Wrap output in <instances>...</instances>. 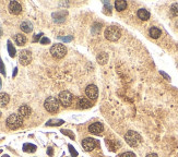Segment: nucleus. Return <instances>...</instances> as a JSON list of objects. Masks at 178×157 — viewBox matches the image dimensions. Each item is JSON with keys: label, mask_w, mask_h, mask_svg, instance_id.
I'll return each instance as SVG.
<instances>
[{"label": "nucleus", "mask_w": 178, "mask_h": 157, "mask_svg": "<svg viewBox=\"0 0 178 157\" xmlns=\"http://www.w3.org/2000/svg\"><path fill=\"white\" fill-rule=\"evenodd\" d=\"M7 127L11 130H17L19 129L20 127L23 123V118L20 116L19 114H12L7 118Z\"/></svg>", "instance_id": "nucleus-1"}, {"label": "nucleus", "mask_w": 178, "mask_h": 157, "mask_svg": "<svg viewBox=\"0 0 178 157\" xmlns=\"http://www.w3.org/2000/svg\"><path fill=\"white\" fill-rule=\"evenodd\" d=\"M141 140L142 139L140 136V134L135 131H132V130H130V131H128L125 134V141L132 147L138 146L141 143Z\"/></svg>", "instance_id": "nucleus-2"}, {"label": "nucleus", "mask_w": 178, "mask_h": 157, "mask_svg": "<svg viewBox=\"0 0 178 157\" xmlns=\"http://www.w3.org/2000/svg\"><path fill=\"white\" fill-rule=\"evenodd\" d=\"M104 35H105V37L108 39V41L117 42L120 38V36H121V32H120L119 27L112 25V26H108V27H106Z\"/></svg>", "instance_id": "nucleus-3"}, {"label": "nucleus", "mask_w": 178, "mask_h": 157, "mask_svg": "<svg viewBox=\"0 0 178 157\" xmlns=\"http://www.w3.org/2000/svg\"><path fill=\"white\" fill-rule=\"evenodd\" d=\"M50 54L54 58L56 59H61L66 56L67 54V48L62 44H55L52 48H50Z\"/></svg>", "instance_id": "nucleus-4"}, {"label": "nucleus", "mask_w": 178, "mask_h": 157, "mask_svg": "<svg viewBox=\"0 0 178 157\" xmlns=\"http://www.w3.org/2000/svg\"><path fill=\"white\" fill-rule=\"evenodd\" d=\"M59 101L56 97H48L47 99L44 103V106H45V109L47 110L48 112H57L59 109Z\"/></svg>", "instance_id": "nucleus-5"}, {"label": "nucleus", "mask_w": 178, "mask_h": 157, "mask_svg": "<svg viewBox=\"0 0 178 157\" xmlns=\"http://www.w3.org/2000/svg\"><path fill=\"white\" fill-rule=\"evenodd\" d=\"M72 99H73L72 94H71L70 92H68V91H62L58 96L59 103L61 104L62 106H64V107L70 106L71 103H72Z\"/></svg>", "instance_id": "nucleus-6"}, {"label": "nucleus", "mask_w": 178, "mask_h": 157, "mask_svg": "<svg viewBox=\"0 0 178 157\" xmlns=\"http://www.w3.org/2000/svg\"><path fill=\"white\" fill-rule=\"evenodd\" d=\"M82 146L86 152H91L97 146V141L93 138H86L82 141Z\"/></svg>", "instance_id": "nucleus-7"}, {"label": "nucleus", "mask_w": 178, "mask_h": 157, "mask_svg": "<svg viewBox=\"0 0 178 157\" xmlns=\"http://www.w3.org/2000/svg\"><path fill=\"white\" fill-rule=\"evenodd\" d=\"M19 61L22 66H28L32 61V54H31L30 50H22L20 52Z\"/></svg>", "instance_id": "nucleus-8"}, {"label": "nucleus", "mask_w": 178, "mask_h": 157, "mask_svg": "<svg viewBox=\"0 0 178 157\" xmlns=\"http://www.w3.org/2000/svg\"><path fill=\"white\" fill-rule=\"evenodd\" d=\"M85 94H86V96H88L90 99H96L97 98V95H99V90H97L96 85L90 84V85L86 86Z\"/></svg>", "instance_id": "nucleus-9"}, {"label": "nucleus", "mask_w": 178, "mask_h": 157, "mask_svg": "<svg viewBox=\"0 0 178 157\" xmlns=\"http://www.w3.org/2000/svg\"><path fill=\"white\" fill-rule=\"evenodd\" d=\"M104 131V127L101 122H94L89 127V132L95 135H99Z\"/></svg>", "instance_id": "nucleus-10"}, {"label": "nucleus", "mask_w": 178, "mask_h": 157, "mask_svg": "<svg viewBox=\"0 0 178 157\" xmlns=\"http://www.w3.org/2000/svg\"><path fill=\"white\" fill-rule=\"evenodd\" d=\"M9 10H10V12L12 13V14L17 15L19 14V13H21L22 7L18 1H11L10 3H9Z\"/></svg>", "instance_id": "nucleus-11"}, {"label": "nucleus", "mask_w": 178, "mask_h": 157, "mask_svg": "<svg viewBox=\"0 0 178 157\" xmlns=\"http://www.w3.org/2000/svg\"><path fill=\"white\" fill-rule=\"evenodd\" d=\"M31 112H32V110H31V108L28 107V105H22L21 107L19 108V115L22 117V118L28 117L31 115Z\"/></svg>", "instance_id": "nucleus-12"}, {"label": "nucleus", "mask_w": 178, "mask_h": 157, "mask_svg": "<svg viewBox=\"0 0 178 157\" xmlns=\"http://www.w3.org/2000/svg\"><path fill=\"white\" fill-rule=\"evenodd\" d=\"M79 106L81 108H84V109H88V108H91L92 107V103L89 98L86 97H81L79 99Z\"/></svg>", "instance_id": "nucleus-13"}, {"label": "nucleus", "mask_w": 178, "mask_h": 157, "mask_svg": "<svg viewBox=\"0 0 178 157\" xmlns=\"http://www.w3.org/2000/svg\"><path fill=\"white\" fill-rule=\"evenodd\" d=\"M138 17L142 21H146L150 19V12L145 9H140V10H138Z\"/></svg>", "instance_id": "nucleus-14"}, {"label": "nucleus", "mask_w": 178, "mask_h": 157, "mask_svg": "<svg viewBox=\"0 0 178 157\" xmlns=\"http://www.w3.org/2000/svg\"><path fill=\"white\" fill-rule=\"evenodd\" d=\"M20 27H21V30L23 31L24 33H30V32H32V30H33V25H32V23H31L30 21L22 22Z\"/></svg>", "instance_id": "nucleus-15"}, {"label": "nucleus", "mask_w": 178, "mask_h": 157, "mask_svg": "<svg viewBox=\"0 0 178 157\" xmlns=\"http://www.w3.org/2000/svg\"><path fill=\"white\" fill-rule=\"evenodd\" d=\"M162 34V31L160 30L159 27H155V26H152V27L150 28V36L152 37V38H159L160 36H161Z\"/></svg>", "instance_id": "nucleus-16"}, {"label": "nucleus", "mask_w": 178, "mask_h": 157, "mask_svg": "<svg viewBox=\"0 0 178 157\" xmlns=\"http://www.w3.org/2000/svg\"><path fill=\"white\" fill-rule=\"evenodd\" d=\"M10 101V97L6 93H0V107H4Z\"/></svg>", "instance_id": "nucleus-17"}, {"label": "nucleus", "mask_w": 178, "mask_h": 157, "mask_svg": "<svg viewBox=\"0 0 178 157\" xmlns=\"http://www.w3.org/2000/svg\"><path fill=\"white\" fill-rule=\"evenodd\" d=\"M115 8L117 11H124L127 8V2L124 0H117L115 1Z\"/></svg>", "instance_id": "nucleus-18"}, {"label": "nucleus", "mask_w": 178, "mask_h": 157, "mask_svg": "<svg viewBox=\"0 0 178 157\" xmlns=\"http://www.w3.org/2000/svg\"><path fill=\"white\" fill-rule=\"evenodd\" d=\"M15 43H17L19 46H23L24 44L26 43V37L22 34L15 35Z\"/></svg>", "instance_id": "nucleus-19"}, {"label": "nucleus", "mask_w": 178, "mask_h": 157, "mask_svg": "<svg viewBox=\"0 0 178 157\" xmlns=\"http://www.w3.org/2000/svg\"><path fill=\"white\" fill-rule=\"evenodd\" d=\"M23 151L26 152V153H34L36 151V146L33 144H30V143H26V144L23 145Z\"/></svg>", "instance_id": "nucleus-20"}, {"label": "nucleus", "mask_w": 178, "mask_h": 157, "mask_svg": "<svg viewBox=\"0 0 178 157\" xmlns=\"http://www.w3.org/2000/svg\"><path fill=\"white\" fill-rule=\"evenodd\" d=\"M107 55L106 54H101L97 56V61H99V63H101V65H105L106 62H107Z\"/></svg>", "instance_id": "nucleus-21"}, {"label": "nucleus", "mask_w": 178, "mask_h": 157, "mask_svg": "<svg viewBox=\"0 0 178 157\" xmlns=\"http://www.w3.org/2000/svg\"><path fill=\"white\" fill-rule=\"evenodd\" d=\"M8 52H9V55H10L11 57H14L15 56V48L12 46V44H11V42L9 41L8 42Z\"/></svg>", "instance_id": "nucleus-22"}, {"label": "nucleus", "mask_w": 178, "mask_h": 157, "mask_svg": "<svg viewBox=\"0 0 178 157\" xmlns=\"http://www.w3.org/2000/svg\"><path fill=\"white\" fill-rule=\"evenodd\" d=\"M104 12H105L106 14L112 13V6H110L107 1H104Z\"/></svg>", "instance_id": "nucleus-23"}, {"label": "nucleus", "mask_w": 178, "mask_h": 157, "mask_svg": "<svg viewBox=\"0 0 178 157\" xmlns=\"http://www.w3.org/2000/svg\"><path fill=\"white\" fill-rule=\"evenodd\" d=\"M64 123V120H49L47 121L46 125H61Z\"/></svg>", "instance_id": "nucleus-24"}, {"label": "nucleus", "mask_w": 178, "mask_h": 157, "mask_svg": "<svg viewBox=\"0 0 178 157\" xmlns=\"http://www.w3.org/2000/svg\"><path fill=\"white\" fill-rule=\"evenodd\" d=\"M170 12H172L173 15L175 17H178V3H174L170 7Z\"/></svg>", "instance_id": "nucleus-25"}, {"label": "nucleus", "mask_w": 178, "mask_h": 157, "mask_svg": "<svg viewBox=\"0 0 178 157\" xmlns=\"http://www.w3.org/2000/svg\"><path fill=\"white\" fill-rule=\"evenodd\" d=\"M61 132L64 134V135H68L70 139H72V140H74V134H73L72 132L70 131V130H61Z\"/></svg>", "instance_id": "nucleus-26"}, {"label": "nucleus", "mask_w": 178, "mask_h": 157, "mask_svg": "<svg viewBox=\"0 0 178 157\" xmlns=\"http://www.w3.org/2000/svg\"><path fill=\"white\" fill-rule=\"evenodd\" d=\"M68 147H69V151H70V153H71V156H72V157H77L78 156V152L74 150V147H73L72 145H70V144H69Z\"/></svg>", "instance_id": "nucleus-27"}, {"label": "nucleus", "mask_w": 178, "mask_h": 157, "mask_svg": "<svg viewBox=\"0 0 178 157\" xmlns=\"http://www.w3.org/2000/svg\"><path fill=\"white\" fill-rule=\"evenodd\" d=\"M119 157H135V155L132 152H126V153H122Z\"/></svg>", "instance_id": "nucleus-28"}, {"label": "nucleus", "mask_w": 178, "mask_h": 157, "mask_svg": "<svg viewBox=\"0 0 178 157\" xmlns=\"http://www.w3.org/2000/svg\"><path fill=\"white\" fill-rule=\"evenodd\" d=\"M50 41L47 38V37H43V38L41 39V44L42 45H45V44H49Z\"/></svg>", "instance_id": "nucleus-29"}, {"label": "nucleus", "mask_w": 178, "mask_h": 157, "mask_svg": "<svg viewBox=\"0 0 178 157\" xmlns=\"http://www.w3.org/2000/svg\"><path fill=\"white\" fill-rule=\"evenodd\" d=\"M0 72H1L2 74H6V71H4V67H3V63H2V60L0 59Z\"/></svg>", "instance_id": "nucleus-30"}, {"label": "nucleus", "mask_w": 178, "mask_h": 157, "mask_svg": "<svg viewBox=\"0 0 178 157\" xmlns=\"http://www.w3.org/2000/svg\"><path fill=\"white\" fill-rule=\"evenodd\" d=\"M61 39L64 42H70L72 41V36H69V37H61Z\"/></svg>", "instance_id": "nucleus-31"}, {"label": "nucleus", "mask_w": 178, "mask_h": 157, "mask_svg": "<svg viewBox=\"0 0 178 157\" xmlns=\"http://www.w3.org/2000/svg\"><path fill=\"white\" fill-rule=\"evenodd\" d=\"M41 36H43V34H42V33H41V34H38V35H35V37H34V39H33V41H34V42H37L39 38H41Z\"/></svg>", "instance_id": "nucleus-32"}, {"label": "nucleus", "mask_w": 178, "mask_h": 157, "mask_svg": "<svg viewBox=\"0 0 178 157\" xmlns=\"http://www.w3.org/2000/svg\"><path fill=\"white\" fill-rule=\"evenodd\" d=\"M160 73H161L162 76H164V78H165V79H167V80H170V76H167V74H166V73H164L163 71H160Z\"/></svg>", "instance_id": "nucleus-33"}, {"label": "nucleus", "mask_w": 178, "mask_h": 157, "mask_svg": "<svg viewBox=\"0 0 178 157\" xmlns=\"http://www.w3.org/2000/svg\"><path fill=\"white\" fill-rule=\"evenodd\" d=\"M145 157H159L156 155V154H154V153H151V154H148Z\"/></svg>", "instance_id": "nucleus-34"}, {"label": "nucleus", "mask_w": 178, "mask_h": 157, "mask_svg": "<svg viewBox=\"0 0 178 157\" xmlns=\"http://www.w3.org/2000/svg\"><path fill=\"white\" fill-rule=\"evenodd\" d=\"M47 153H48V155H50V156L53 155V149H52V147H49V149H48Z\"/></svg>", "instance_id": "nucleus-35"}, {"label": "nucleus", "mask_w": 178, "mask_h": 157, "mask_svg": "<svg viewBox=\"0 0 178 157\" xmlns=\"http://www.w3.org/2000/svg\"><path fill=\"white\" fill-rule=\"evenodd\" d=\"M17 71H18V69H17V68H15V69H14V72H13V76H17Z\"/></svg>", "instance_id": "nucleus-36"}, {"label": "nucleus", "mask_w": 178, "mask_h": 157, "mask_svg": "<svg viewBox=\"0 0 178 157\" xmlns=\"http://www.w3.org/2000/svg\"><path fill=\"white\" fill-rule=\"evenodd\" d=\"M0 88H1V80H0Z\"/></svg>", "instance_id": "nucleus-37"}, {"label": "nucleus", "mask_w": 178, "mask_h": 157, "mask_svg": "<svg viewBox=\"0 0 178 157\" xmlns=\"http://www.w3.org/2000/svg\"><path fill=\"white\" fill-rule=\"evenodd\" d=\"M0 37H1V31H0Z\"/></svg>", "instance_id": "nucleus-38"}, {"label": "nucleus", "mask_w": 178, "mask_h": 157, "mask_svg": "<svg viewBox=\"0 0 178 157\" xmlns=\"http://www.w3.org/2000/svg\"><path fill=\"white\" fill-rule=\"evenodd\" d=\"M3 157H9V156H8V155H4Z\"/></svg>", "instance_id": "nucleus-39"}, {"label": "nucleus", "mask_w": 178, "mask_h": 157, "mask_svg": "<svg viewBox=\"0 0 178 157\" xmlns=\"http://www.w3.org/2000/svg\"><path fill=\"white\" fill-rule=\"evenodd\" d=\"M0 117H1V111H0Z\"/></svg>", "instance_id": "nucleus-40"}]
</instances>
